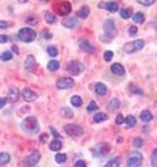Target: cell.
Here are the masks:
<instances>
[{"label": "cell", "mask_w": 157, "mask_h": 167, "mask_svg": "<svg viewBox=\"0 0 157 167\" xmlns=\"http://www.w3.org/2000/svg\"><path fill=\"white\" fill-rule=\"evenodd\" d=\"M8 99H5V98H0V108H3L5 106V103H7Z\"/></svg>", "instance_id": "51"}, {"label": "cell", "mask_w": 157, "mask_h": 167, "mask_svg": "<svg viewBox=\"0 0 157 167\" xmlns=\"http://www.w3.org/2000/svg\"><path fill=\"white\" fill-rule=\"evenodd\" d=\"M79 46H80L81 50L85 51V52H90V54H92V52L96 51V48H94L86 39H80V41H79Z\"/></svg>", "instance_id": "15"}, {"label": "cell", "mask_w": 157, "mask_h": 167, "mask_svg": "<svg viewBox=\"0 0 157 167\" xmlns=\"http://www.w3.org/2000/svg\"><path fill=\"white\" fill-rule=\"evenodd\" d=\"M12 51L16 52V54H18V47H17L16 45H13V46H12Z\"/></svg>", "instance_id": "52"}, {"label": "cell", "mask_w": 157, "mask_h": 167, "mask_svg": "<svg viewBox=\"0 0 157 167\" xmlns=\"http://www.w3.org/2000/svg\"><path fill=\"white\" fill-rule=\"evenodd\" d=\"M140 119H141L143 121L148 123V121L152 120V114H150L148 110H144V111H141V112H140Z\"/></svg>", "instance_id": "22"}, {"label": "cell", "mask_w": 157, "mask_h": 167, "mask_svg": "<svg viewBox=\"0 0 157 167\" xmlns=\"http://www.w3.org/2000/svg\"><path fill=\"white\" fill-rule=\"evenodd\" d=\"M55 160L58 163H64L66 160H67V156H66V154H63V153H58L55 156Z\"/></svg>", "instance_id": "32"}, {"label": "cell", "mask_w": 157, "mask_h": 167, "mask_svg": "<svg viewBox=\"0 0 157 167\" xmlns=\"http://www.w3.org/2000/svg\"><path fill=\"white\" fill-rule=\"evenodd\" d=\"M39 159H41V154H39L38 152L30 154L29 157L25 158V160H24V167H34V166H37V163L39 162Z\"/></svg>", "instance_id": "9"}, {"label": "cell", "mask_w": 157, "mask_h": 167, "mask_svg": "<svg viewBox=\"0 0 157 167\" xmlns=\"http://www.w3.org/2000/svg\"><path fill=\"white\" fill-rule=\"evenodd\" d=\"M47 69L51 71V72L58 71V69H59V63H58L56 60H50L48 63H47Z\"/></svg>", "instance_id": "27"}, {"label": "cell", "mask_w": 157, "mask_h": 167, "mask_svg": "<svg viewBox=\"0 0 157 167\" xmlns=\"http://www.w3.org/2000/svg\"><path fill=\"white\" fill-rule=\"evenodd\" d=\"M21 94H22L24 99L26 101V102H33V101H35L37 98H38V94L34 93L33 90L29 89V88H24L22 91H21Z\"/></svg>", "instance_id": "11"}, {"label": "cell", "mask_w": 157, "mask_h": 167, "mask_svg": "<svg viewBox=\"0 0 157 167\" xmlns=\"http://www.w3.org/2000/svg\"><path fill=\"white\" fill-rule=\"evenodd\" d=\"M124 123H126V125H127L128 128H132V127L136 125V119H135L132 115H128V116L124 119Z\"/></svg>", "instance_id": "23"}, {"label": "cell", "mask_w": 157, "mask_h": 167, "mask_svg": "<svg viewBox=\"0 0 157 167\" xmlns=\"http://www.w3.org/2000/svg\"><path fill=\"white\" fill-rule=\"evenodd\" d=\"M56 86L58 89H71L75 86V81L71 77H62L56 81Z\"/></svg>", "instance_id": "10"}, {"label": "cell", "mask_w": 157, "mask_h": 167, "mask_svg": "<svg viewBox=\"0 0 157 167\" xmlns=\"http://www.w3.org/2000/svg\"><path fill=\"white\" fill-rule=\"evenodd\" d=\"M47 54L50 55V56L55 58L56 55H58V48H56L55 46H48V47H47Z\"/></svg>", "instance_id": "34"}, {"label": "cell", "mask_w": 157, "mask_h": 167, "mask_svg": "<svg viewBox=\"0 0 157 167\" xmlns=\"http://www.w3.org/2000/svg\"><path fill=\"white\" fill-rule=\"evenodd\" d=\"M144 20H145V17H144V15L143 13H135L134 15V21L136 22V24H143L144 22Z\"/></svg>", "instance_id": "31"}, {"label": "cell", "mask_w": 157, "mask_h": 167, "mask_svg": "<svg viewBox=\"0 0 157 167\" xmlns=\"http://www.w3.org/2000/svg\"><path fill=\"white\" fill-rule=\"evenodd\" d=\"M104 30H105V34H106V37L108 38H113V37H115V22H114V20H106L105 21V24H104Z\"/></svg>", "instance_id": "7"}, {"label": "cell", "mask_w": 157, "mask_h": 167, "mask_svg": "<svg viewBox=\"0 0 157 167\" xmlns=\"http://www.w3.org/2000/svg\"><path fill=\"white\" fill-rule=\"evenodd\" d=\"M137 2H139L140 4L147 5V7H148V5H152V4L156 2V0H137Z\"/></svg>", "instance_id": "43"}, {"label": "cell", "mask_w": 157, "mask_h": 167, "mask_svg": "<svg viewBox=\"0 0 157 167\" xmlns=\"http://www.w3.org/2000/svg\"><path fill=\"white\" fill-rule=\"evenodd\" d=\"M119 106H121V102H119V99H117V98L109 101V103H108V108H109L110 111H115Z\"/></svg>", "instance_id": "21"}, {"label": "cell", "mask_w": 157, "mask_h": 167, "mask_svg": "<svg viewBox=\"0 0 157 167\" xmlns=\"http://www.w3.org/2000/svg\"><path fill=\"white\" fill-rule=\"evenodd\" d=\"M130 89L132 90L134 94H137V95H141L143 94V90L141 89H136V88H134V86H132V88H130Z\"/></svg>", "instance_id": "46"}, {"label": "cell", "mask_w": 157, "mask_h": 167, "mask_svg": "<svg viewBox=\"0 0 157 167\" xmlns=\"http://www.w3.org/2000/svg\"><path fill=\"white\" fill-rule=\"evenodd\" d=\"M21 128L24 129L25 132H29V133H35L38 132V120H37V117L34 116H28L26 119H25L22 123H21Z\"/></svg>", "instance_id": "1"}, {"label": "cell", "mask_w": 157, "mask_h": 167, "mask_svg": "<svg viewBox=\"0 0 157 167\" xmlns=\"http://www.w3.org/2000/svg\"><path fill=\"white\" fill-rule=\"evenodd\" d=\"M94 157H102V156H106L109 152H110V146L108 144H105V142H102V144H98L96 145L92 149Z\"/></svg>", "instance_id": "8"}, {"label": "cell", "mask_w": 157, "mask_h": 167, "mask_svg": "<svg viewBox=\"0 0 157 167\" xmlns=\"http://www.w3.org/2000/svg\"><path fill=\"white\" fill-rule=\"evenodd\" d=\"M98 7L109 11V12H111V13H114V12L118 11V3L117 2H109V3H104L102 2V3L98 4Z\"/></svg>", "instance_id": "13"}, {"label": "cell", "mask_w": 157, "mask_h": 167, "mask_svg": "<svg viewBox=\"0 0 157 167\" xmlns=\"http://www.w3.org/2000/svg\"><path fill=\"white\" fill-rule=\"evenodd\" d=\"M50 131H51V133H53V136H54L55 138H58V140L60 138V136H59V133H58V132L55 131V128H53V127H51V128H50Z\"/></svg>", "instance_id": "49"}, {"label": "cell", "mask_w": 157, "mask_h": 167, "mask_svg": "<svg viewBox=\"0 0 157 167\" xmlns=\"http://www.w3.org/2000/svg\"><path fill=\"white\" fill-rule=\"evenodd\" d=\"M128 34H130L131 37H135V35L137 34V28H136V26H130V28H128Z\"/></svg>", "instance_id": "42"}, {"label": "cell", "mask_w": 157, "mask_h": 167, "mask_svg": "<svg viewBox=\"0 0 157 167\" xmlns=\"http://www.w3.org/2000/svg\"><path fill=\"white\" fill-rule=\"evenodd\" d=\"M143 162V156L140 153L134 152L130 154V157L127 159V167H139Z\"/></svg>", "instance_id": "6"}, {"label": "cell", "mask_w": 157, "mask_h": 167, "mask_svg": "<svg viewBox=\"0 0 157 167\" xmlns=\"http://www.w3.org/2000/svg\"><path fill=\"white\" fill-rule=\"evenodd\" d=\"M34 65H35V59H34L33 55H29V56H26V59H25V68H26L28 71H31Z\"/></svg>", "instance_id": "19"}, {"label": "cell", "mask_w": 157, "mask_h": 167, "mask_svg": "<svg viewBox=\"0 0 157 167\" xmlns=\"http://www.w3.org/2000/svg\"><path fill=\"white\" fill-rule=\"evenodd\" d=\"M98 108V106H97V103L94 102V101H90V103H89V106H88V111H96Z\"/></svg>", "instance_id": "40"}, {"label": "cell", "mask_w": 157, "mask_h": 167, "mask_svg": "<svg viewBox=\"0 0 157 167\" xmlns=\"http://www.w3.org/2000/svg\"><path fill=\"white\" fill-rule=\"evenodd\" d=\"M88 16H89V8L84 5V7H81L80 11L77 12V17H80V18H86Z\"/></svg>", "instance_id": "25"}, {"label": "cell", "mask_w": 157, "mask_h": 167, "mask_svg": "<svg viewBox=\"0 0 157 167\" xmlns=\"http://www.w3.org/2000/svg\"><path fill=\"white\" fill-rule=\"evenodd\" d=\"M64 132L68 136H72V137H80V136L84 133V129L77 124H66L64 125Z\"/></svg>", "instance_id": "5"}, {"label": "cell", "mask_w": 157, "mask_h": 167, "mask_svg": "<svg viewBox=\"0 0 157 167\" xmlns=\"http://www.w3.org/2000/svg\"><path fill=\"white\" fill-rule=\"evenodd\" d=\"M121 17H122V18H128V17H131V11H130L128 8L122 9V11H121Z\"/></svg>", "instance_id": "37"}, {"label": "cell", "mask_w": 157, "mask_h": 167, "mask_svg": "<svg viewBox=\"0 0 157 167\" xmlns=\"http://www.w3.org/2000/svg\"><path fill=\"white\" fill-rule=\"evenodd\" d=\"M143 144H144V141H143L140 137H137V138L134 140V146H135V147H141Z\"/></svg>", "instance_id": "39"}, {"label": "cell", "mask_w": 157, "mask_h": 167, "mask_svg": "<svg viewBox=\"0 0 157 167\" xmlns=\"http://www.w3.org/2000/svg\"><path fill=\"white\" fill-rule=\"evenodd\" d=\"M144 45H145V42H144L143 39H137V41H134V42H128V43H126V45L123 46V51L127 52V54H134L136 51L141 50V48L144 47Z\"/></svg>", "instance_id": "2"}, {"label": "cell", "mask_w": 157, "mask_h": 167, "mask_svg": "<svg viewBox=\"0 0 157 167\" xmlns=\"http://www.w3.org/2000/svg\"><path fill=\"white\" fill-rule=\"evenodd\" d=\"M18 2H20V3H26L28 0H18Z\"/></svg>", "instance_id": "54"}, {"label": "cell", "mask_w": 157, "mask_h": 167, "mask_svg": "<svg viewBox=\"0 0 157 167\" xmlns=\"http://www.w3.org/2000/svg\"><path fill=\"white\" fill-rule=\"evenodd\" d=\"M150 163H152L153 167H157V149H155L152 156H150Z\"/></svg>", "instance_id": "36"}, {"label": "cell", "mask_w": 157, "mask_h": 167, "mask_svg": "<svg viewBox=\"0 0 157 167\" xmlns=\"http://www.w3.org/2000/svg\"><path fill=\"white\" fill-rule=\"evenodd\" d=\"M115 123H117V125L123 124V123H124V116H123L122 114H119V115L117 116V119H115Z\"/></svg>", "instance_id": "41"}, {"label": "cell", "mask_w": 157, "mask_h": 167, "mask_svg": "<svg viewBox=\"0 0 157 167\" xmlns=\"http://www.w3.org/2000/svg\"><path fill=\"white\" fill-rule=\"evenodd\" d=\"M63 26H66L68 29H73L77 26V20L76 17H68L66 20H63Z\"/></svg>", "instance_id": "18"}, {"label": "cell", "mask_w": 157, "mask_h": 167, "mask_svg": "<svg viewBox=\"0 0 157 167\" xmlns=\"http://www.w3.org/2000/svg\"><path fill=\"white\" fill-rule=\"evenodd\" d=\"M67 71H68V73H71L72 76H79L84 71V64L79 60H72L67 64Z\"/></svg>", "instance_id": "4"}, {"label": "cell", "mask_w": 157, "mask_h": 167, "mask_svg": "<svg viewBox=\"0 0 157 167\" xmlns=\"http://www.w3.org/2000/svg\"><path fill=\"white\" fill-rule=\"evenodd\" d=\"M39 138H41V142H43V144H45V142H47V140H48V134H46V133H42Z\"/></svg>", "instance_id": "47"}, {"label": "cell", "mask_w": 157, "mask_h": 167, "mask_svg": "<svg viewBox=\"0 0 157 167\" xmlns=\"http://www.w3.org/2000/svg\"><path fill=\"white\" fill-rule=\"evenodd\" d=\"M111 72L114 73V75H117V76H121V77L126 75L124 67H123L122 64H119V63H115V64L111 65Z\"/></svg>", "instance_id": "16"}, {"label": "cell", "mask_w": 157, "mask_h": 167, "mask_svg": "<svg viewBox=\"0 0 157 167\" xmlns=\"http://www.w3.org/2000/svg\"><path fill=\"white\" fill-rule=\"evenodd\" d=\"M41 2H47V0H41Z\"/></svg>", "instance_id": "55"}, {"label": "cell", "mask_w": 157, "mask_h": 167, "mask_svg": "<svg viewBox=\"0 0 157 167\" xmlns=\"http://www.w3.org/2000/svg\"><path fill=\"white\" fill-rule=\"evenodd\" d=\"M119 165H121V158H119V157H115V158L110 159L109 162L106 163L105 167H119Z\"/></svg>", "instance_id": "26"}, {"label": "cell", "mask_w": 157, "mask_h": 167, "mask_svg": "<svg viewBox=\"0 0 157 167\" xmlns=\"http://www.w3.org/2000/svg\"><path fill=\"white\" fill-rule=\"evenodd\" d=\"M26 22L29 24V25H37V18L35 17H28V20H26Z\"/></svg>", "instance_id": "45"}, {"label": "cell", "mask_w": 157, "mask_h": 167, "mask_svg": "<svg viewBox=\"0 0 157 167\" xmlns=\"http://www.w3.org/2000/svg\"><path fill=\"white\" fill-rule=\"evenodd\" d=\"M113 58H114V52H113V51H106V52L104 54V59H105L106 61H111Z\"/></svg>", "instance_id": "38"}, {"label": "cell", "mask_w": 157, "mask_h": 167, "mask_svg": "<svg viewBox=\"0 0 157 167\" xmlns=\"http://www.w3.org/2000/svg\"><path fill=\"white\" fill-rule=\"evenodd\" d=\"M0 59H2L3 61H8V60H11V59H12V52H9V51H4V52H2V54H0Z\"/></svg>", "instance_id": "35"}, {"label": "cell", "mask_w": 157, "mask_h": 167, "mask_svg": "<svg viewBox=\"0 0 157 167\" xmlns=\"http://www.w3.org/2000/svg\"><path fill=\"white\" fill-rule=\"evenodd\" d=\"M106 119H108V115H106L105 112H97L96 115H94V117H93V120L96 123H102Z\"/></svg>", "instance_id": "24"}, {"label": "cell", "mask_w": 157, "mask_h": 167, "mask_svg": "<svg viewBox=\"0 0 157 167\" xmlns=\"http://www.w3.org/2000/svg\"><path fill=\"white\" fill-rule=\"evenodd\" d=\"M11 157L8 153H0V165H7L9 163Z\"/></svg>", "instance_id": "29"}, {"label": "cell", "mask_w": 157, "mask_h": 167, "mask_svg": "<svg viewBox=\"0 0 157 167\" xmlns=\"http://www.w3.org/2000/svg\"><path fill=\"white\" fill-rule=\"evenodd\" d=\"M7 42H8V35H5V34L0 35V43H7Z\"/></svg>", "instance_id": "50"}, {"label": "cell", "mask_w": 157, "mask_h": 167, "mask_svg": "<svg viewBox=\"0 0 157 167\" xmlns=\"http://www.w3.org/2000/svg\"><path fill=\"white\" fill-rule=\"evenodd\" d=\"M75 167H86V163L84 160H77V162L75 163Z\"/></svg>", "instance_id": "48"}, {"label": "cell", "mask_w": 157, "mask_h": 167, "mask_svg": "<svg viewBox=\"0 0 157 167\" xmlns=\"http://www.w3.org/2000/svg\"><path fill=\"white\" fill-rule=\"evenodd\" d=\"M35 32L33 29L30 28H22L20 32H18V39L22 41V42H26V43H30L35 39Z\"/></svg>", "instance_id": "3"}, {"label": "cell", "mask_w": 157, "mask_h": 167, "mask_svg": "<svg viewBox=\"0 0 157 167\" xmlns=\"http://www.w3.org/2000/svg\"><path fill=\"white\" fill-rule=\"evenodd\" d=\"M62 147H63V144H62V141L58 140V138H55L54 141L50 142V149H51L53 152H59Z\"/></svg>", "instance_id": "20"}, {"label": "cell", "mask_w": 157, "mask_h": 167, "mask_svg": "<svg viewBox=\"0 0 157 167\" xmlns=\"http://www.w3.org/2000/svg\"><path fill=\"white\" fill-rule=\"evenodd\" d=\"M71 11H72V5H71V3H68V2L60 3V5L58 7V13L60 16H67L68 13H71Z\"/></svg>", "instance_id": "12"}, {"label": "cell", "mask_w": 157, "mask_h": 167, "mask_svg": "<svg viewBox=\"0 0 157 167\" xmlns=\"http://www.w3.org/2000/svg\"><path fill=\"white\" fill-rule=\"evenodd\" d=\"M18 98H20V90L15 88V86H12L9 89V93H8V101L11 103H15L18 101Z\"/></svg>", "instance_id": "14"}, {"label": "cell", "mask_w": 157, "mask_h": 167, "mask_svg": "<svg viewBox=\"0 0 157 167\" xmlns=\"http://www.w3.org/2000/svg\"><path fill=\"white\" fill-rule=\"evenodd\" d=\"M43 37H45V38H51V34H48V33H45V34H43Z\"/></svg>", "instance_id": "53"}, {"label": "cell", "mask_w": 157, "mask_h": 167, "mask_svg": "<svg viewBox=\"0 0 157 167\" xmlns=\"http://www.w3.org/2000/svg\"><path fill=\"white\" fill-rule=\"evenodd\" d=\"M60 115L63 117H72L73 116V112H72V110L71 108H68V107H63L60 110Z\"/></svg>", "instance_id": "30"}, {"label": "cell", "mask_w": 157, "mask_h": 167, "mask_svg": "<svg viewBox=\"0 0 157 167\" xmlns=\"http://www.w3.org/2000/svg\"><path fill=\"white\" fill-rule=\"evenodd\" d=\"M94 91H96V94L104 97V95H106V93H108V88L105 86V84L97 82L96 85H94Z\"/></svg>", "instance_id": "17"}, {"label": "cell", "mask_w": 157, "mask_h": 167, "mask_svg": "<svg viewBox=\"0 0 157 167\" xmlns=\"http://www.w3.org/2000/svg\"><path fill=\"white\" fill-rule=\"evenodd\" d=\"M71 103L73 104L75 107H81V106H83V99H81L79 95H73L71 98Z\"/></svg>", "instance_id": "28"}, {"label": "cell", "mask_w": 157, "mask_h": 167, "mask_svg": "<svg viewBox=\"0 0 157 167\" xmlns=\"http://www.w3.org/2000/svg\"><path fill=\"white\" fill-rule=\"evenodd\" d=\"M45 20H46L47 24H54L56 18H55V16H54L53 13H50V12H46V13H45Z\"/></svg>", "instance_id": "33"}, {"label": "cell", "mask_w": 157, "mask_h": 167, "mask_svg": "<svg viewBox=\"0 0 157 167\" xmlns=\"http://www.w3.org/2000/svg\"><path fill=\"white\" fill-rule=\"evenodd\" d=\"M12 24L11 22H7V21H0V29H7V28H11Z\"/></svg>", "instance_id": "44"}, {"label": "cell", "mask_w": 157, "mask_h": 167, "mask_svg": "<svg viewBox=\"0 0 157 167\" xmlns=\"http://www.w3.org/2000/svg\"><path fill=\"white\" fill-rule=\"evenodd\" d=\"M156 106H157V101H156Z\"/></svg>", "instance_id": "56"}]
</instances>
